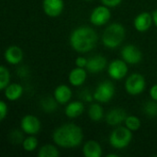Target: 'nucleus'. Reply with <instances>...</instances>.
<instances>
[{
    "mask_svg": "<svg viewBox=\"0 0 157 157\" xmlns=\"http://www.w3.org/2000/svg\"><path fill=\"white\" fill-rule=\"evenodd\" d=\"M40 121L33 115H26L20 121V128L23 132L29 135H35L40 131Z\"/></svg>",
    "mask_w": 157,
    "mask_h": 157,
    "instance_id": "nucleus-10",
    "label": "nucleus"
},
{
    "mask_svg": "<svg viewBox=\"0 0 157 157\" xmlns=\"http://www.w3.org/2000/svg\"><path fill=\"white\" fill-rule=\"evenodd\" d=\"M86 71L87 70H86L85 68L77 67V66H76V68H74L70 72L69 76H68L69 83L74 86H82L86 80V76H87Z\"/></svg>",
    "mask_w": 157,
    "mask_h": 157,
    "instance_id": "nucleus-16",
    "label": "nucleus"
},
{
    "mask_svg": "<svg viewBox=\"0 0 157 157\" xmlns=\"http://www.w3.org/2000/svg\"><path fill=\"white\" fill-rule=\"evenodd\" d=\"M115 94V86L110 81L101 82L94 92V99L99 103L109 102Z\"/></svg>",
    "mask_w": 157,
    "mask_h": 157,
    "instance_id": "nucleus-6",
    "label": "nucleus"
},
{
    "mask_svg": "<svg viewBox=\"0 0 157 157\" xmlns=\"http://www.w3.org/2000/svg\"><path fill=\"white\" fill-rule=\"evenodd\" d=\"M10 82V74L7 68L4 65L0 66V89L4 90Z\"/></svg>",
    "mask_w": 157,
    "mask_h": 157,
    "instance_id": "nucleus-26",
    "label": "nucleus"
},
{
    "mask_svg": "<svg viewBox=\"0 0 157 157\" xmlns=\"http://www.w3.org/2000/svg\"><path fill=\"white\" fill-rule=\"evenodd\" d=\"M79 98L81 100L86 101V102H91L94 99V93L92 94L89 90L87 89H84L80 92L79 94Z\"/></svg>",
    "mask_w": 157,
    "mask_h": 157,
    "instance_id": "nucleus-29",
    "label": "nucleus"
},
{
    "mask_svg": "<svg viewBox=\"0 0 157 157\" xmlns=\"http://www.w3.org/2000/svg\"><path fill=\"white\" fill-rule=\"evenodd\" d=\"M153 19H154V23L157 27V9H155L153 13Z\"/></svg>",
    "mask_w": 157,
    "mask_h": 157,
    "instance_id": "nucleus-34",
    "label": "nucleus"
},
{
    "mask_svg": "<svg viewBox=\"0 0 157 157\" xmlns=\"http://www.w3.org/2000/svg\"><path fill=\"white\" fill-rule=\"evenodd\" d=\"M107 157H118V155H116V154H109Z\"/></svg>",
    "mask_w": 157,
    "mask_h": 157,
    "instance_id": "nucleus-35",
    "label": "nucleus"
},
{
    "mask_svg": "<svg viewBox=\"0 0 157 157\" xmlns=\"http://www.w3.org/2000/svg\"><path fill=\"white\" fill-rule=\"evenodd\" d=\"M58 102L57 100L55 99V98L53 97H45L43 98H41L40 102V109L47 112V113H52L53 111L56 110L57 109V106H58Z\"/></svg>",
    "mask_w": 157,
    "mask_h": 157,
    "instance_id": "nucleus-21",
    "label": "nucleus"
},
{
    "mask_svg": "<svg viewBox=\"0 0 157 157\" xmlns=\"http://www.w3.org/2000/svg\"><path fill=\"white\" fill-rule=\"evenodd\" d=\"M144 112L145 115L149 117H156L157 116V101L152 100V101H147L144 105Z\"/></svg>",
    "mask_w": 157,
    "mask_h": 157,
    "instance_id": "nucleus-27",
    "label": "nucleus"
},
{
    "mask_svg": "<svg viewBox=\"0 0 157 157\" xmlns=\"http://www.w3.org/2000/svg\"><path fill=\"white\" fill-rule=\"evenodd\" d=\"M9 141L14 144H22L23 141H24V138H23V134L17 131V130H14L12 131L10 133H9Z\"/></svg>",
    "mask_w": 157,
    "mask_h": 157,
    "instance_id": "nucleus-28",
    "label": "nucleus"
},
{
    "mask_svg": "<svg viewBox=\"0 0 157 157\" xmlns=\"http://www.w3.org/2000/svg\"><path fill=\"white\" fill-rule=\"evenodd\" d=\"M88 116L93 121H100L104 116V109L98 103L91 104L88 109Z\"/></svg>",
    "mask_w": 157,
    "mask_h": 157,
    "instance_id": "nucleus-22",
    "label": "nucleus"
},
{
    "mask_svg": "<svg viewBox=\"0 0 157 157\" xmlns=\"http://www.w3.org/2000/svg\"><path fill=\"white\" fill-rule=\"evenodd\" d=\"M72 90L66 85H60L58 86L53 93V97L57 100L59 104H66L72 98Z\"/></svg>",
    "mask_w": 157,
    "mask_h": 157,
    "instance_id": "nucleus-17",
    "label": "nucleus"
},
{
    "mask_svg": "<svg viewBox=\"0 0 157 157\" xmlns=\"http://www.w3.org/2000/svg\"><path fill=\"white\" fill-rule=\"evenodd\" d=\"M108 61L106 57L102 55H95L87 59V64L86 69L92 74H97L102 72L107 66Z\"/></svg>",
    "mask_w": 157,
    "mask_h": 157,
    "instance_id": "nucleus-13",
    "label": "nucleus"
},
{
    "mask_svg": "<svg viewBox=\"0 0 157 157\" xmlns=\"http://www.w3.org/2000/svg\"><path fill=\"white\" fill-rule=\"evenodd\" d=\"M22 146L26 152H33L38 146V139L33 135H29L24 139Z\"/></svg>",
    "mask_w": 157,
    "mask_h": 157,
    "instance_id": "nucleus-24",
    "label": "nucleus"
},
{
    "mask_svg": "<svg viewBox=\"0 0 157 157\" xmlns=\"http://www.w3.org/2000/svg\"><path fill=\"white\" fill-rule=\"evenodd\" d=\"M5 97L9 101H16L23 94V87L19 84H9L5 89H4Z\"/></svg>",
    "mask_w": 157,
    "mask_h": 157,
    "instance_id": "nucleus-19",
    "label": "nucleus"
},
{
    "mask_svg": "<svg viewBox=\"0 0 157 157\" xmlns=\"http://www.w3.org/2000/svg\"><path fill=\"white\" fill-rule=\"evenodd\" d=\"M153 22H154L153 15L147 12H143L138 16H136L133 23H134V28L136 29L137 31L145 32L151 28Z\"/></svg>",
    "mask_w": 157,
    "mask_h": 157,
    "instance_id": "nucleus-15",
    "label": "nucleus"
},
{
    "mask_svg": "<svg viewBox=\"0 0 157 157\" xmlns=\"http://www.w3.org/2000/svg\"><path fill=\"white\" fill-rule=\"evenodd\" d=\"M100 1L104 6L108 7H115L122 2V0H100Z\"/></svg>",
    "mask_w": 157,
    "mask_h": 157,
    "instance_id": "nucleus-31",
    "label": "nucleus"
},
{
    "mask_svg": "<svg viewBox=\"0 0 157 157\" xmlns=\"http://www.w3.org/2000/svg\"><path fill=\"white\" fill-rule=\"evenodd\" d=\"M63 0H43L42 2L44 13L51 17H56L60 16L63 10Z\"/></svg>",
    "mask_w": 157,
    "mask_h": 157,
    "instance_id": "nucleus-11",
    "label": "nucleus"
},
{
    "mask_svg": "<svg viewBox=\"0 0 157 157\" xmlns=\"http://www.w3.org/2000/svg\"><path fill=\"white\" fill-rule=\"evenodd\" d=\"M7 111H8L7 105L6 104L5 101H1L0 102V120L1 121H4V119L6 117Z\"/></svg>",
    "mask_w": 157,
    "mask_h": 157,
    "instance_id": "nucleus-30",
    "label": "nucleus"
},
{
    "mask_svg": "<svg viewBox=\"0 0 157 157\" xmlns=\"http://www.w3.org/2000/svg\"><path fill=\"white\" fill-rule=\"evenodd\" d=\"M84 139V133L76 124L66 123L58 127L52 133V140L56 145L62 148H75Z\"/></svg>",
    "mask_w": 157,
    "mask_h": 157,
    "instance_id": "nucleus-1",
    "label": "nucleus"
},
{
    "mask_svg": "<svg viewBox=\"0 0 157 157\" xmlns=\"http://www.w3.org/2000/svg\"><path fill=\"white\" fill-rule=\"evenodd\" d=\"M87 64V59L85 58V57H82V56H79L76 58L75 60V65L77 67H81V68H86Z\"/></svg>",
    "mask_w": 157,
    "mask_h": 157,
    "instance_id": "nucleus-32",
    "label": "nucleus"
},
{
    "mask_svg": "<svg viewBox=\"0 0 157 157\" xmlns=\"http://www.w3.org/2000/svg\"><path fill=\"white\" fill-rule=\"evenodd\" d=\"M125 126L132 132H136L141 127V121L136 116H127L125 120Z\"/></svg>",
    "mask_w": 157,
    "mask_h": 157,
    "instance_id": "nucleus-25",
    "label": "nucleus"
},
{
    "mask_svg": "<svg viewBox=\"0 0 157 157\" xmlns=\"http://www.w3.org/2000/svg\"><path fill=\"white\" fill-rule=\"evenodd\" d=\"M85 110V106L82 101H73L69 103L64 109L65 115L70 119H75L83 114Z\"/></svg>",
    "mask_w": 157,
    "mask_h": 157,
    "instance_id": "nucleus-20",
    "label": "nucleus"
},
{
    "mask_svg": "<svg viewBox=\"0 0 157 157\" xmlns=\"http://www.w3.org/2000/svg\"><path fill=\"white\" fill-rule=\"evenodd\" d=\"M126 36L125 28L121 23H112L109 25L102 35V42L109 49L119 47Z\"/></svg>",
    "mask_w": 157,
    "mask_h": 157,
    "instance_id": "nucleus-3",
    "label": "nucleus"
},
{
    "mask_svg": "<svg viewBox=\"0 0 157 157\" xmlns=\"http://www.w3.org/2000/svg\"><path fill=\"white\" fill-rule=\"evenodd\" d=\"M86 1H92V0H86Z\"/></svg>",
    "mask_w": 157,
    "mask_h": 157,
    "instance_id": "nucleus-36",
    "label": "nucleus"
},
{
    "mask_svg": "<svg viewBox=\"0 0 157 157\" xmlns=\"http://www.w3.org/2000/svg\"><path fill=\"white\" fill-rule=\"evenodd\" d=\"M150 97L152 99L157 101V84L154 85L150 89Z\"/></svg>",
    "mask_w": 157,
    "mask_h": 157,
    "instance_id": "nucleus-33",
    "label": "nucleus"
},
{
    "mask_svg": "<svg viewBox=\"0 0 157 157\" xmlns=\"http://www.w3.org/2000/svg\"><path fill=\"white\" fill-rule=\"evenodd\" d=\"M5 60L12 65H17L21 63L23 59V51L17 45H12L6 48L4 53Z\"/></svg>",
    "mask_w": 157,
    "mask_h": 157,
    "instance_id": "nucleus-14",
    "label": "nucleus"
},
{
    "mask_svg": "<svg viewBox=\"0 0 157 157\" xmlns=\"http://www.w3.org/2000/svg\"><path fill=\"white\" fill-rule=\"evenodd\" d=\"M132 140V132L125 127L115 128L109 135V144L118 150L126 148Z\"/></svg>",
    "mask_w": 157,
    "mask_h": 157,
    "instance_id": "nucleus-4",
    "label": "nucleus"
},
{
    "mask_svg": "<svg viewBox=\"0 0 157 157\" xmlns=\"http://www.w3.org/2000/svg\"><path fill=\"white\" fill-rule=\"evenodd\" d=\"M146 86L144 77L138 73L132 74L125 82V89L128 94L132 96H137L142 94Z\"/></svg>",
    "mask_w": 157,
    "mask_h": 157,
    "instance_id": "nucleus-5",
    "label": "nucleus"
},
{
    "mask_svg": "<svg viewBox=\"0 0 157 157\" xmlns=\"http://www.w3.org/2000/svg\"><path fill=\"white\" fill-rule=\"evenodd\" d=\"M102 153V147L97 141H87L83 146V154L86 157H100Z\"/></svg>",
    "mask_w": 157,
    "mask_h": 157,
    "instance_id": "nucleus-18",
    "label": "nucleus"
},
{
    "mask_svg": "<svg viewBox=\"0 0 157 157\" xmlns=\"http://www.w3.org/2000/svg\"><path fill=\"white\" fill-rule=\"evenodd\" d=\"M127 116L128 115L123 109L114 108L106 114V122L109 126H118L125 121Z\"/></svg>",
    "mask_w": 157,
    "mask_h": 157,
    "instance_id": "nucleus-12",
    "label": "nucleus"
},
{
    "mask_svg": "<svg viewBox=\"0 0 157 157\" xmlns=\"http://www.w3.org/2000/svg\"><path fill=\"white\" fill-rule=\"evenodd\" d=\"M128 63L124 60L116 59L110 62L108 66L109 75L114 80H121L128 74Z\"/></svg>",
    "mask_w": 157,
    "mask_h": 157,
    "instance_id": "nucleus-8",
    "label": "nucleus"
},
{
    "mask_svg": "<svg viewBox=\"0 0 157 157\" xmlns=\"http://www.w3.org/2000/svg\"><path fill=\"white\" fill-rule=\"evenodd\" d=\"M121 58L129 64H137L143 59V53L138 47L132 44L125 45L121 52Z\"/></svg>",
    "mask_w": 157,
    "mask_h": 157,
    "instance_id": "nucleus-9",
    "label": "nucleus"
},
{
    "mask_svg": "<svg viewBox=\"0 0 157 157\" xmlns=\"http://www.w3.org/2000/svg\"><path fill=\"white\" fill-rule=\"evenodd\" d=\"M98 34L94 29L82 26L74 29L70 35V45L77 52L85 53L92 51L98 43Z\"/></svg>",
    "mask_w": 157,
    "mask_h": 157,
    "instance_id": "nucleus-2",
    "label": "nucleus"
},
{
    "mask_svg": "<svg viewBox=\"0 0 157 157\" xmlns=\"http://www.w3.org/2000/svg\"><path fill=\"white\" fill-rule=\"evenodd\" d=\"M60 153L58 149L52 144H45L43 145L38 153L39 157H57Z\"/></svg>",
    "mask_w": 157,
    "mask_h": 157,
    "instance_id": "nucleus-23",
    "label": "nucleus"
},
{
    "mask_svg": "<svg viewBox=\"0 0 157 157\" xmlns=\"http://www.w3.org/2000/svg\"><path fill=\"white\" fill-rule=\"evenodd\" d=\"M110 17H111V13L108 6L104 5L98 6L95 7L91 12L90 22L97 27H100L107 24L109 21Z\"/></svg>",
    "mask_w": 157,
    "mask_h": 157,
    "instance_id": "nucleus-7",
    "label": "nucleus"
}]
</instances>
